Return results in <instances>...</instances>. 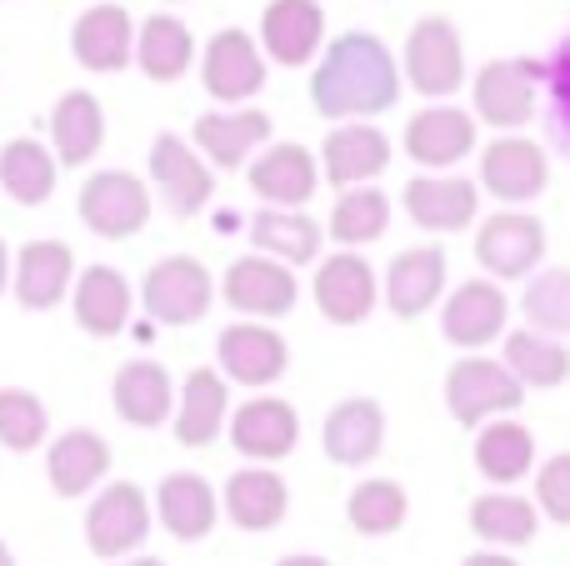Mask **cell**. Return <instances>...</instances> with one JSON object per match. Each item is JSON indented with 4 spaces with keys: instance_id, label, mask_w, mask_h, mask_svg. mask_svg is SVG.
<instances>
[{
    "instance_id": "7bdbcfd3",
    "label": "cell",
    "mask_w": 570,
    "mask_h": 566,
    "mask_svg": "<svg viewBox=\"0 0 570 566\" xmlns=\"http://www.w3.org/2000/svg\"><path fill=\"white\" fill-rule=\"evenodd\" d=\"M50 437V411L36 391L26 387H0V447L6 451H40Z\"/></svg>"
},
{
    "instance_id": "1f68e13d",
    "label": "cell",
    "mask_w": 570,
    "mask_h": 566,
    "mask_svg": "<svg viewBox=\"0 0 570 566\" xmlns=\"http://www.w3.org/2000/svg\"><path fill=\"white\" fill-rule=\"evenodd\" d=\"M291 511V487H285L281 471L271 467H240L226 481V517L240 531H271L285 521Z\"/></svg>"
},
{
    "instance_id": "f907efd6",
    "label": "cell",
    "mask_w": 570,
    "mask_h": 566,
    "mask_svg": "<svg viewBox=\"0 0 570 566\" xmlns=\"http://www.w3.org/2000/svg\"><path fill=\"white\" fill-rule=\"evenodd\" d=\"M0 566H16V552H10L6 541H0Z\"/></svg>"
},
{
    "instance_id": "f1b7e54d",
    "label": "cell",
    "mask_w": 570,
    "mask_h": 566,
    "mask_svg": "<svg viewBox=\"0 0 570 566\" xmlns=\"http://www.w3.org/2000/svg\"><path fill=\"white\" fill-rule=\"evenodd\" d=\"M156 517L176 541L210 537V531H216V517H220L216 487H210L200 471H170L156 491Z\"/></svg>"
},
{
    "instance_id": "cb8c5ba5",
    "label": "cell",
    "mask_w": 570,
    "mask_h": 566,
    "mask_svg": "<svg viewBox=\"0 0 570 566\" xmlns=\"http://www.w3.org/2000/svg\"><path fill=\"white\" fill-rule=\"evenodd\" d=\"M136 50V26H130L126 6H90L80 10V20L70 26V56L96 76H116L130 66Z\"/></svg>"
},
{
    "instance_id": "e575fe53",
    "label": "cell",
    "mask_w": 570,
    "mask_h": 566,
    "mask_svg": "<svg viewBox=\"0 0 570 566\" xmlns=\"http://www.w3.org/2000/svg\"><path fill=\"white\" fill-rule=\"evenodd\" d=\"M130 60L140 66L146 80L170 86V80H180L190 70V60H196V36H190V26L180 16H150L146 26H140V40H136V50H130Z\"/></svg>"
},
{
    "instance_id": "8fae6325",
    "label": "cell",
    "mask_w": 570,
    "mask_h": 566,
    "mask_svg": "<svg viewBox=\"0 0 570 566\" xmlns=\"http://www.w3.org/2000/svg\"><path fill=\"white\" fill-rule=\"evenodd\" d=\"M200 80L220 106H246L266 86V56L246 30H216L200 56Z\"/></svg>"
},
{
    "instance_id": "d590c367",
    "label": "cell",
    "mask_w": 570,
    "mask_h": 566,
    "mask_svg": "<svg viewBox=\"0 0 570 566\" xmlns=\"http://www.w3.org/2000/svg\"><path fill=\"white\" fill-rule=\"evenodd\" d=\"M250 241H256V256H271L281 266H311V261H321L325 231L311 216H301V211L271 206L250 221Z\"/></svg>"
},
{
    "instance_id": "5b68a950",
    "label": "cell",
    "mask_w": 570,
    "mask_h": 566,
    "mask_svg": "<svg viewBox=\"0 0 570 566\" xmlns=\"http://www.w3.org/2000/svg\"><path fill=\"white\" fill-rule=\"evenodd\" d=\"M150 537V501L136 481H110L86 507V547L100 562H126Z\"/></svg>"
},
{
    "instance_id": "44dd1931",
    "label": "cell",
    "mask_w": 570,
    "mask_h": 566,
    "mask_svg": "<svg viewBox=\"0 0 570 566\" xmlns=\"http://www.w3.org/2000/svg\"><path fill=\"white\" fill-rule=\"evenodd\" d=\"M405 216L421 231H465L475 216H481V186L465 176H415L411 186L401 191Z\"/></svg>"
},
{
    "instance_id": "f35d334b",
    "label": "cell",
    "mask_w": 570,
    "mask_h": 566,
    "mask_svg": "<svg viewBox=\"0 0 570 566\" xmlns=\"http://www.w3.org/2000/svg\"><path fill=\"white\" fill-rule=\"evenodd\" d=\"M501 367L511 371L521 387L551 391V387H561V381L570 377V347L525 326V331H511V336H505V361Z\"/></svg>"
},
{
    "instance_id": "5bb4252c",
    "label": "cell",
    "mask_w": 570,
    "mask_h": 566,
    "mask_svg": "<svg viewBox=\"0 0 570 566\" xmlns=\"http://www.w3.org/2000/svg\"><path fill=\"white\" fill-rule=\"evenodd\" d=\"M216 357L230 381L256 387V391L281 381L285 367H291V347H285V336L276 326H266V321H236V326H226L216 341Z\"/></svg>"
},
{
    "instance_id": "9a60e30c",
    "label": "cell",
    "mask_w": 570,
    "mask_h": 566,
    "mask_svg": "<svg viewBox=\"0 0 570 566\" xmlns=\"http://www.w3.org/2000/svg\"><path fill=\"white\" fill-rule=\"evenodd\" d=\"M481 186L505 206H525V201H535L551 186V160H546V150L535 140L501 136L481 156Z\"/></svg>"
},
{
    "instance_id": "ffe728a7",
    "label": "cell",
    "mask_w": 570,
    "mask_h": 566,
    "mask_svg": "<svg viewBox=\"0 0 570 566\" xmlns=\"http://www.w3.org/2000/svg\"><path fill=\"white\" fill-rule=\"evenodd\" d=\"M246 180H250V191H256L261 201H271L276 211H301L305 201L315 196V186H321V166H315V156L305 146L276 140V146H266L250 160Z\"/></svg>"
},
{
    "instance_id": "7c38bea8",
    "label": "cell",
    "mask_w": 570,
    "mask_h": 566,
    "mask_svg": "<svg viewBox=\"0 0 570 566\" xmlns=\"http://www.w3.org/2000/svg\"><path fill=\"white\" fill-rule=\"evenodd\" d=\"M150 180H156L160 201L170 206V216H200L210 201V191H216V176H210V166L196 156V146H186L180 136H170V130H160L156 140H150Z\"/></svg>"
},
{
    "instance_id": "d6986e66",
    "label": "cell",
    "mask_w": 570,
    "mask_h": 566,
    "mask_svg": "<svg viewBox=\"0 0 570 566\" xmlns=\"http://www.w3.org/2000/svg\"><path fill=\"white\" fill-rule=\"evenodd\" d=\"M196 140V156L206 166H220V170H236L250 160V150H261L271 140V116L256 106H236V110H206L190 130Z\"/></svg>"
},
{
    "instance_id": "52a82bcc",
    "label": "cell",
    "mask_w": 570,
    "mask_h": 566,
    "mask_svg": "<svg viewBox=\"0 0 570 566\" xmlns=\"http://www.w3.org/2000/svg\"><path fill=\"white\" fill-rule=\"evenodd\" d=\"M405 80L421 96H455L465 80V46L461 30L445 16H421L405 36Z\"/></svg>"
},
{
    "instance_id": "3957f363",
    "label": "cell",
    "mask_w": 570,
    "mask_h": 566,
    "mask_svg": "<svg viewBox=\"0 0 570 566\" xmlns=\"http://www.w3.org/2000/svg\"><path fill=\"white\" fill-rule=\"evenodd\" d=\"M216 301V276L196 256H166L140 281V306L160 326H196Z\"/></svg>"
},
{
    "instance_id": "7dc6e473",
    "label": "cell",
    "mask_w": 570,
    "mask_h": 566,
    "mask_svg": "<svg viewBox=\"0 0 570 566\" xmlns=\"http://www.w3.org/2000/svg\"><path fill=\"white\" fill-rule=\"evenodd\" d=\"M276 566H331L325 557H305V552H295V557H281Z\"/></svg>"
},
{
    "instance_id": "484cf974",
    "label": "cell",
    "mask_w": 570,
    "mask_h": 566,
    "mask_svg": "<svg viewBox=\"0 0 570 566\" xmlns=\"http://www.w3.org/2000/svg\"><path fill=\"white\" fill-rule=\"evenodd\" d=\"M445 296V251L441 246H411L385 266V306L391 316L415 321Z\"/></svg>"
},
{
    "instance_id": "74e56055",
    "label": "cell",
    "mask_w": 570,
    "mask_h": 566,
    "mask_svg": "<svg viewBox=\"0 0 570 566\" xmlns=\"http://www.w3.org/2000/svg\"><path fill=\"white\" fill-rule=\"evenodd\" d=\"M56 180H60V166H56V156H50V146H40V140L20 136L0 150V186H6V196L20 201V206L50 201L56 196Z\"/></svg>"
},
{
    "instance_id": "4fadbf2b",
    "label": "cell",
    "mask_w": 570,
    "mask_h": 566,
    "mask_svg": "<svg viewBox=\"0 0 570 566\" xmlns=\"http://www.w3.org/2000/svg\"><path fill=\"white\" fill-rule=\"evenodd\" d=\"M505 316L511 301L495 281H461L441 306V336L461 351H481L505 336Z\"/></svg>"
},
{
    "instance_id": "f546056e",
    "label": "cell",
    "mask_w": 570,
    "mask_h": 566,
    "mask_svg": "<svg viewBox=\"0 0 570 566\" xmlns=\"http://www.w3.org/2000/svg\"><path fill=\"white\" fill-rule=\"evenodd\" d=\"M321 441H325V457H331L335 467H365V461H375L381 457V441H385L381 401L351 397V401H341V407H331Z\"/></svg>"
},
{
    "instance_id": "60d3db41",
    "label": "cell",
    "mask_w": 570,
    "mask_h": 566,
    "mask_svg": "<svg viewBox=\"0 0 570 566\" xmlns=\"http://www.w3.org/2000/svg\"><path fill=\"white\" fill-rule=\"evenodd\" d=\"M385 226H391V201H385V191H375V186L341 191V201H335V211H331V236L341 241V246H371V241L385 236Z\"/></svg>"
},
{
    "instance_id": "6da1fadb",
    "label": "cell",
    "mask_w": 570,
    "mask_h": 566,
    "mask_svg": "<svg viewBox=\"0 0 570 566\" xmlns=\"http://www.w3.org/2000/svg\"><path fill=\"white\" fill-rule=\"evenodd\" d=\"M311 100L325 120H371L401 100V66L371 30H345L325 46L311 76Z\"/></svg>"
},
{
    "instance_id": "bcb514c9",
    "label": "cell",
    "mask_w": 570,
    "mask_h": 566,
    "mask_svg": "<svg viewBox=\"0 0 570 566\" xmlns=\"http://www.w3.org/2000/svg\"><path fill=\"white\" fill-rule=\"evenodd\" d=\"M461 566H521V562L505 557V552H475V557H465Z\"/></svg>"
},
{
    "instance_id": "9c48e42d",
    "label": "cell",
    "mask_w": 570,
    "mask_h": 566,
    "mask_svg": "<svg viewBox=\"0 0 570 566\" xmlns=\"http://www.w3.org/2000/svg\"><path fill=\"white\" fill-rule=\"evenodd\" d=\"M220 296H226L230 311H240V316H250V321H276L295 306L301 286H295V271L281 266V261L240 256V261H230L226 276H220Z\"/></svg>"
},
{
    "instance_id": "ab89813d",
    "label": "cell",
    "mask_w": 570,
    "mask_h": 566,
    "mask_svg": "<svg viewBox=\"0 0 570 566\" xmlns=\"http://www.w3.org/2000/svg\"><path fill=\"white\" fill-rule=\"evenodd\" d=\"M405 511H411V497H405V487L391 477L361 481V487L351 491V501H345V517H351V527L361 531V537H391V531H401Z\"/></svg>"
},
{
    "instance_id": "30bf717a",
    "label": "cell",
    "mask_w": 570,
    "mask_h": 566,
    "mask_svg": "<svg viewBox=\"0 0 570 566\" xmlns=\"http://www.w3.org/2000/svg\"><path fill=\"white\" fill-rule=\"evenodd\" d=\"M311 296L325 321H335V326H361L375 311V301H381V286H375V271L365 256L335 251V256H325L321 266H315Z\"/></svg>"
},
{
    "instance_id": "277c9868",
    "label": "cell",
    "mask_w": 570,
    "mask_h": 566,
    "mask_svg": "<svg viewBox=\"0 0 570 566\" xmlns=\"http://www.w3.org/2000/svg\"><path fill=\"white\" fill-rule=\"evenodd\" d=\"M76 211L86 221V231H96L100 241H130L150 221V191L130 170H96L80 186Z\"/></svg>"
},
{
    "instance_id": "8992f818",
    "label": "cell",
    "mask_w": 570,
    "mask_h": 566,
    "mask_svg": "<svg viewBox=\"0 0 570 566\" xmlns=\"http://www.w3.org/2000/svg\"><path fill=\"white\" fill-rule=\"evenodd\" d=\"M546 256V226L525 211H495L475 231V261L485 266V276L501 281H525Z\"/></svg>"
},
{
    "instance_id": "ac0fdd59",
    "label": "cell",
    "mask_w": 570,
    "mask_h": 566,
    "mask_svg": "<svg viewBox=\"0 0 570 566\" xmlns=\"http://www.w3.org/2000/svg\"><path fill=\"white\" fill-rule=\"evenodd\" d=\"M76 281V251L66 241H26L10 261V291L26 311H50L70 296Z\"/></svg>"
},
{
    "instance_id": "4316f807",
    "label": "cell",
    "mask_w": 570,
    "mask_h": 566,
    "mask_svg": "<svg viewBox=\"0 0 570 566\" xmlns=\"http://www.w3.org/2000/svg\"><path fill=\"white\" fill-rule=\"evenodd\" d=\"M261 46L281 66H305L325 46V10L321 0H271L261 16Z\"/></svg>"
},
{
    "instance_id": "836d02e7",
    "label": "cell",
    "mask_w": 570,
    "mask_h": 566,
    "mask_svg": "<svg viewBox=\"0 0 570 566\" xmlns=\"http://www.w3.org/2000/svg\"><path fill=\"white\" fill-rule=\"evenodd\" d=\"M475 467L485 481H495V491L515 487L535 471V437L521 421H485L481 437H475Z\"/></svg>"
},
{
    "instance_id": "603a6c76",
    "label": "cell",
    "mask_w": 570,
    "mask_h": 566,
    "mask_svg": "<svg viewBox=\"0 0 570 566\" xmlns=\"http://www.w3.org/2000/svg\"><path fill=\"white\" fill-rule=\"evenodd\" d=\"M475 150V116L455 106H425L405 120V156L415 166L445 170Z\"/></svg>"
},
{
    "instance_id": "7402d4cb",
    "label": "cell",
    "mask_w": 570,
    "mask_h": 566,
    "mask_svg": "<svg viewBox=\"0 0 570 566\" xmlns=\"http://www.w3.org/2000/svg\"><path fill=\"white\" fill-rule=\"evenodd\" d=\"M130 306H136V291L116 266H86L70 281V311H76V326L86 336H120L130 321Z\"/></svg>"
},
{
    "instance_id": "7a4b0ae2",
    "label": "cell",
    "mask_w": 570,
    "mask_h": 566,
    "mask_svg": "<svg viewBox=\"0 0 570 566\" xmlns=\"http://www.w3.org/2000/svg\"><path fill=\"white\" fill-rule=\"evenodd\" d=\"M525 401V387L491 357H465L445 371V411H451L461 427L481 431L485 421L511 417Z\"/></svg>"
},
{
    "instance_id": "ee69618b",
    "label": "cell",
    "mask_w": 570,
    "mask_h": 566,
    "mask_svg": "<svg viewBox=\"0 0 570 566\" xmlns=\"http://www.w3.org/2000/svg\"><path fill=\"white\" fill-rule=\"evenodd\" d=\"M535 511H546L556 527H570V451L535 471Z\"/></svg>"
},
{
    "instance_id": "ba28073f",
    "label": "cell",
    "mask_w": 570,
    "mask_h": 566,
    "mask_svg": "<svg viewBox=\"0 0 570 566\" xmlns=\"http://www.w3.org/2000/svg\"><path fill=\"white\" fill-rule=\"evenodd\" d=\"M546 80L541 60H521V56H501L475 76V120L495 130H515L535 116V86Z\"/></svg>"
},
{
    "instance_id": "f6af8a7d",
    "label": "cell",
    "mask_w": 570,
    "mask_h": 566,
    "mask_svg": "<svg viewBox=\"0 0 570 566\" xmlns=\"http://www.w3.org/2000/svg\"><path fill=\"white\" fill-rule=\"evenodd\" d=\"M546 76H551V86H556V106H561V116H566V126H570V46L561 50V60H556V66L546 70Z\"/></svg>"
},
{
    "instance_id": "8d00e7d4",
    "label": "cell",
    "mask_w": 570,
    "mask_h": 566,
    "mask_svg": "<svg viewBox=\"0 0 570 566\" xmlns=\"http://www.w3.org/2000/svg\"><path fill=\"white\" fill-rule=\"evenodd\" d=\"M541 527V511L531 497H515V491H485L471 501V531L481 541H491L495 552L505 547H525Z\"/></svg>"
},
{
    "instance_id": "d6a6232c",
    "label": "cell",
    "mask_w": 570,
    "mask_h": 566,
    "mask_svg": "<svg viewBox=\"0 0 570 566\" xmlns=\"http://www.w3.org/2000/svg\"><path fill=\"white\" fill-rule=\"evenodd\" d=\"M176 441L180 447H210L220 437V427L230 421V391L220 381V371L196 367L180 387V411L176 417Z\"/></svg>"
},
{
    "instance_id": "83f0119b",
    "label": "cell",
    "mask_w": 570,
    "mask_h": 566,
    "mask_svg": "<svg viewBox=\"0 0 570 566\" xmlns=\"http://www.w3.org/2000/svg\"><path fill=\"white\" fill-rule=\"evenodd\" d=\"M110 401H116V417L140 431H156L176 417V387L160 361H126L110 381Z\"/></svg>"
},
{
    "instance_id": "d4e9b609",
    "label": "cell",
    "mask_w": 570,
    "mask_h": 566,
    "mask_svg": "<svg viewBox=\"0 0 570 566\" xmlns=\"http://www.w3.org/2000/svg\"><path fill=\"white\" fill-rule=\"evenodd\" d=\"M110 471V447L100 431L90 427H70L60 431L56 441L46 447V477H50V491L56 497H86V491H96L100 481H106Z\"/></svg>"
},
{
    "instance_id": "c3c4849f",
    "label": "cell",
    "mask_w": 570,
    "mask_h": 566,
    "mask_svg": "<svg viewBox=\"0 0 570 566\" xmlns=\"http://www.w3.org/2000/svg\"><path fill=\"white\" fill-rule=\"evenodd\" d=\"M6 286H10V246L0 241V291H6Z\"/></svg>"
},
{
    "instance_id": "4dcf8cb0",
    "label": "cell",
    "mask_w": 570,
    "mask_h": 566,
    "mask_svg": "<svg viewBox=\"0 0 570 566\" xmlns=\"http://www.w3.org/2000/svg\"><path fill=\"white\" fill-rule=\"evenodd\" d=\"M106 146V110L90 90H66L50 110V156L56 166H86Z\"/></svg>"
},
{
    "instance_id": "e0dca14e",
    "label": "cell",
    "mask_w": 570,
    "mask_h": 566,
    "mask_svg": "<svg viewBox=\"0 0 570 566\" xmlns=\"http://www.w3.org/2000/svg\"><path fill=\"white\" fill-rule=\"evenodd\" d=\"M315 166H321V180H331L335 191L371 186V180L391 166V140H385L371 120H351V126H335L331 136H325Z\"/></svg>"
},
{
    "instance_id": "2e32d148",
    "label": "cell",
    "mask_w": 570,
    "mask_h": 566,
    "mask_svg": "<svg viewBox=\"0 0 570 566\" xmlns=\"http://www.w3.org/2000/svg\"><path fill=\"white\" fill-rule=\"evenodd\" d=\"M230 447L240 457H250L256 467H271V461H285L301 441V417H295L291 401L281 397H256L226 421Z\"/></svg>"
},
{
    "instance_id": "681fc988",
    "label": "cell",
    "mask_w": 570,
    "mask_h": 566,
    "mask_svg": "<svg viewBox=\"0 0 570 566\" xmlns=\"http://www.w3.org/2000/svg\"><path fill=\"white\" fill-rule=\"evenodd\" d=\"M120 566H166L160 557H136V562H120Z\"/></svg>"
},
{
    "instance_id": "b9f144b4",
    "label": "cell",
    "mask_w": 570,
    "mask_h": 566,
    "mask_svg": "<svg viewBox=\"0 0 570 566\" xmlns=\"http://www.w3.org/2000/svg\"><path fill=\"white\" fill-rule=\"evenodd\" d=\"M521 316L541 336H570V266H551L541 276L525 281L521 291Z\"/></svg>"
}]
</instances>
